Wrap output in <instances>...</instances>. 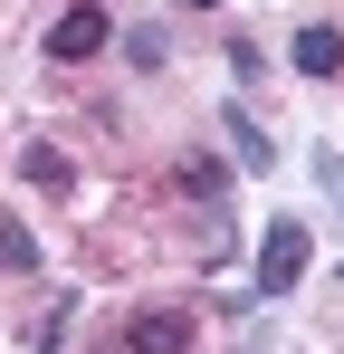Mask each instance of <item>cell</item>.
I'll list each match as a JSON object with an SVG mask.
<instances>
[{
    "instance_id": "cell-6",
    "label": "cell",
    "mask_w": 344,
    "mask_h": 354,
    "mask_svg": "<svg viewBox=\"0 0 344 354\" xmlns=\"http://www.w3.org/2000/svg\"><path fill=\"white\" fill-rule=\"evenodd\" d=\"M0 268H39V239L10 230V221H0Z\"/></svg>"
},
{
    "instance_id": "cell-7",
    "label": "cell",
    "mask_w": 344,
    "mask_h": 354,
    "mask_svg": "<svg viewBox=\"0 0 344 354\" xmlns=\"http://www.w3.org/2000/svg\"><path fill=\"white\" fill-rule=\"evenodd\" d=\"M29 182H39V192H67V182H77V173H67V163H57L48 144H39V153H29Z\"/></svg>"
},
{
    "instance_id": "cell-1",
    "label": "cell",
    "mask_w": 344,
    "mask_h": 354,
    "mask_svg": "<svg viewBox=\"0 0 344 354\" xmlns=\"http://www.w3.org/2000/svg\"><path fill=\"white\" fill-rule=\"evenodd\" d=\"M306 278V230L296 221H268V239H258V297H287Z\"/></svg>"
},
{
    "instance_id": "cell-2",
    "label": "cell",
    "mask_w": 344,
    "mask_h": 354,
    "mask_svg": "<svg viewBox=\"0 0 344 354\" xmlns=\"http://www.w3.org/2000/svg\"><path fill=\"white\" fill-rule=\"evenodd\" d=\"M96 48H106V10H96V0L57 10V29H48V58H57V67H77V58H96Z\"/></svg>"
},
{
    "instance_id": "cell-3",
    "label": "cell",
    "mask_w": 344,
    "mask_h": 354,
    "mask_svg": "<svg viewBox=\"0 0 344 354\" xmlns=\"http://www.w3.org/2000/svg\"><path fill=\"white\" fill-rule=\"evenodd\" d=\"M124 345H134V354H182V345H191V316H182V306H144Z\"/></svg>"
},
{
    "instance_id": "cell-8",
    "label": "cell",
    "mask_w": 344,
    "mask_h": 354,
    "mask_svg": "<svg viewBox=\"0 0 344 354\" xmlns=\"http://www.w3.org/2000/svg\"><path fill=\"white\" fill-rule=\"evenodd\" d=\"M182 10H211V0H182Z\"/></svg>"
},
{
    "instance_id": "cell-5",
    "label": "cell",
    "mask_w": 344,
    "mask_h": 354,
    "mask_svg": "<svg viewBox=\"0 0 344 354\" xmlns=\"http://www.w3.org/2000/svg\"><path fill=\"white\" fill-rule=\"evenodd\" d=\"M229 144H239V163H249V173H268V163H278V153H268V134L239 115V106H229Z\"/></svg>"
},
{
    "instance_id": "cell-4",
    "label": "cell",
    "mask_w": 344,
    "mask_h": 354,
    "mask_svg": "<svg viewBox=\"0 0 344 354\" xmlns=\"http://www.w3.org/2000/svg\"><path fill=\"white\" fill-rule=\"evenodd\" d=\"M335 67H344V39L325 29V19H316V29H296V77H335Z\"/></svg>"
}]
</instances>
